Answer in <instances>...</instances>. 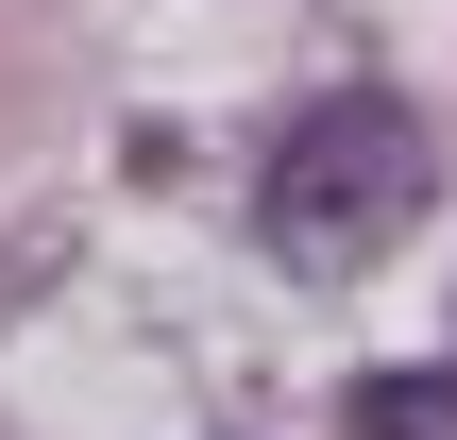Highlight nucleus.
<instances>
[{
	"mask_svg": "<svg viewBox=\"0 0 457 440\" xmlns=\"http://www.w3.org/2000/svg\"><path fill=\"white\" fill-rule=\"evenodd\" d=\"M254 220H271L288 271H373V254L424 220V119H407V102H322V119H288Z\"/></svg>",
	"mask_w": 457,
	"mask_h": 440,
	"instance_id": "1",
	"label": "nucleus"
}]
</instances>
